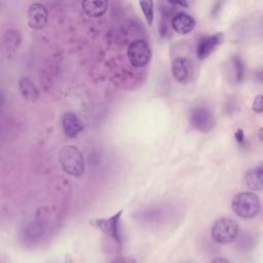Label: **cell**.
<instances>
[{
    "label": "cell",
    "mask_w": 263,
    "mask_h": 263,
    "mask_svg": "<svg viewBox=\"0 0 263 263\" xmlns=\"http://www.w3.org/2000/svg\"><path fill=\"white\" fill-rule=\"evenodd\" d=\"M141 9L149 25H152L154 18V3L152 1H140Z\"/></svg>",
    "instance_id": "2e32d148"
},
{
    "label": "cell",
    "mask_w": 263,
    "mask_h": 263,
    "mask_svg": "<svg viewBox=\"0 0 263 263\" xmlns=\"http://www.w3.org/2000/svg\"><path fill=\"white\" fill-rule=\"evenodd\" d=\"M235 139H236V142L238 143V145H243L245 144V140H246V138H245V135H243V132L240 129V128H238L236 132H235Z\"/></svg>",
    "instance_id": "d6986e66"
},
{
    "label": "cell",
    "mask_w": 263,
    "mask_h": 263,
    "mask_svg": "<svg viewBox=\"0 0 263 263\" xmlns=\"http://www.w3.org/2000/svg\"><path fill=\"white\" fill-rule=\"evenodd\" d=\"M62 126L64 133L69 138H76L84 128L82 120L74 113H65L62 118Z\"/></svg>",
    "instance_id": "30bf717a"
},
{
    "label": "cell",
    "mask_w": 263,
    "mask_h": 263,
    "mask_svg": "<svg viewBox=\"0 0 263 263\" xmlns=\"http://www.w3.org/2000/svg\"><path fill=\"white\" fill-rule=\"evenodd\" d=\"M262 130H263V128L261 127V128L259 129V140H260V141H262V133H263Z\"/></svg>",
    "instance_id": "7402d4cb"
},
{
    "label": "cell",
    "mask_w": 263,
    "mask_h": 263,
    "mask_svg": "<svg viewBox=\"0 0 263 263\" xmlns=\"http://www.w3.org/2000/svg\"><path fill=\"white\" fill-rule=\"evenodd\" d=\"M262 164H259L246 172L245 181L247 186L252 190L260 191L262 189Z\"/></svg>",
    "instance_id": "4fadbf2b"
},
{
    "label": "cell",
    "mask_w": 263,
    "mask_h": 263,
    "mask_svg": "<svg viewBox=\"0 0 263 263\" xmlns=\"http://www.w3.org/2000/svg\"><path fill=\"white\" fill-rule=\"evenodd\" d=\"M231 208L235 215L242 219L254 218L258 215L261 201L253 192H240L236 194L231 202Z\"/></svg>",
    "instance_id": "7a4b0ae2"
},
{
    "label": "cell",
    "mask_w": 263,
    "mask_h": 263,
    "mask_svg": "<svg viewBox=\"0 0 263 263\" xmlns=\"http://www.w3.org/2000/svg\"><path fill=\"white\" fill-rule=\"evenodd\" d=\"M233 65H234V69H235V76H236V80L240 81L243 77V73H245V65L243 62L241 61V59L239 57H234L233 60Z\"/></svg>",
    "instance_id": "e0dca14e"
},
{
    "label": "cell",
    "mask_w": 263,
    "mask_h": 263,
    "mask_svg": "<svg viewBox=\"0 0 263 263\" xmlns=\"http://www.w3.org/2000/svg\"><path fill=\"white\" fill-rule=\"evenodd\" d=\"M262 95H258L255 100L253 101V105H252V109L253 111H255L256 113H261L263 110V104H262Z\"/></svg>",
    "instance_id": "ac0fdd59"
},
{
    "label": "cell",
    "mask_w": 263,
    "mask_h": 263,
    "mask_svg": "<svg viewBox=\"0 0 263 263\" xmlns=\"http://www.w3.org/2000/svg\"><path fill=\"white\" fill-rule=\"evenodd\" d=\"M239 233V226L235 220L229 217L217 219L211 228L212 238L221 245L230 243L236 239Z\"/></svg>",
    "instance_id": "3957f363"
},
{
    "label": "cell",
    "mask_w": 263,
    "mask_h": 263,
    "mask_svg": "<svg viewBox=\"0 0 263 263\" xmlns=\"http://www.w3.org/2000/svg\"><path fill=\"white\" fill-rule=\"evenodd\" d=\"M60 163L65 173L73 177H80L84 174L85 165L82 153L73 145H68L60 151Z\"/></svg>",
    "instance_id": "6da1fadb"
},
{
    "label": "cell",
    "mask_w": 263,
    "mask_h": 263,
    "mask_svg": "<svg viewBox=\"0 0 263 263\" xmlns=\"http://www.w3.org/2000/svg\"><path fill=\"white\" fill-rule=\"evenodd\" d=\"M108 7V2L105 0H85L82 2V8L86 14L92 17H99L103 15Z\"/></svg>",
    "instance_id": "5bb4252c"
},
{
    "label": "cell",
    "mask_w": 263,
    "mask_h": 263,
    "mask_svg": "<svg viewBox=\"0 0 263 263\" xmlns=\"http://www.w3.org/2000/svg\"><path fill=\"white\" fill-rule=\"evenodd\" d=\"M223 34L216 33L214 35H205L199 38L196 46V54L199 60L208 58L222 43Z\"/></svg>",
    "instance_id": "9c48e42d"
},
{
    "label": "cell",
    "mask_w": 263,
    "mask_h": 263,
    "mask_svg": "<svg viewBox=\"0 0 263 263\" xmlns=\"http://www.w3.org/2000/svg\"><path fill=\"white\" fill-rule=\"evenodd\" d=\"M122 212L123 211L120 210L109 218L95 219L90 221V224L111 238L119 250H121L122 247V235L120 230V218Z\"/></svg>",
    "instance_id": "277c9868"
},
{
    "label": "cell",
    "mask_w": 263,
    "mask_h": 263,
    "mask_svg": "<svg viewBox=\"0 0 263 263\" xmlns=\"http://www.w3.org/2000/svg\"><path fill=\"white\" fill-rule=\"evenodd\" d=\"M213 113L205 107H196L191 111L190 124L201 132H209L214 126Z\"/></svg>",
    "instance_id": "52a82bcc"
},
{
    "label": "cell",
    "mask_w": 263,
    "mask_h": 263,
    "mask_svg": "<svg viewBox=\"0 0 263 263\" xmlns=\"http://www.w3.org/2000/svg\"><path fill=\"white\" fill-rule=\"evenodd\" d=\"M151 55V47L145 39H136L127 47L128 62L135 68H143L148 65Z\"/></svg>",
    "instance_id": "5b68a950"
},
{
    "label": "cell",
    "mask_w": 263,
    "mask_h": 263,
    "mask_svg": "<svg viewBox=\"0 0 263 263\" xmlns=\"http://www.w3.org/2000/svg\"><path fill=\"white\" fill-rule=\"evenodd\" d=\"M170 3L172 4H176V5H181V6H187L188 3L185 1H170Z\"/></svg>",
    "instance_id": "ffe728a7"
},
{
    "label": "cell",
    "mask_w": 263,
    "mask_h": 263,
    "mask_svg": "<svg viewBox=\"0 0 263 263\" xmlns=\"http://www.w3.org/2000/svg\"><path fill=\"white\" fill-rule=\"evenodd\" d=\"M48 20L47 8L39 2H34L28 9V24L34 30H41L44 28Z\"/></svg>",
    "instance_id": "ba28073f"
},
{
    "label": "cell",
    "mask_w": 263,
    "mask_h": 263,
    "mask_svg": "<svg viewBox=\"0 0 263 263\" xmlns=\"http://www.w3.org/2000/svg\"><path fill=\"white\" fill-rule=\"evenodd\" d=\"M213 262H228V260H226V259H221V258H219V259H214L213 260Z\"/></svg>",
    "instance_id": "44dd1931"
},
{
    "label": "cell",
    "mask_w": 263,
    "mask_h": 263,
    "mask_svg": "<svg viewBox=\"0 0 263 263\" xmlns=\"http://www.w3.org/2000/svg\"><path fill=\"white\" fill-rule=\"evenodd\" d=\"M18 89L22 97L29 102H36L39 98V90L34 82L28 77H21L18 79Z\"/></svg>",
    "instance_id": "7c38bea8"
},
{
    "label": "cell",
    "mask_w": 263,
    "mask_h": 263,
    "mask_svg": "<svg viewBox=\"0 0 263 263\" xmlns=\"http://www.w3.org/2000/svg\"><path fill=\"white\" fill-rule=\"evenodd\" d=\"M21 43V37L16 31L13 30H8L4 37H3V45L5 49L9 51H14Z\"/></svg>",
    "instance_id": "9a60e30c"
},
{
    "label": "cell",
    "mask_w": 263,
    "mask_h": 263,
    "mask_svg": "<svg viewBox=\"0 0 263 263\" xmlns=\"http://www.w3.org/2000/svg\"><path fill=\"white\" fill-rule=\"evenodd\" d=\"M172 74L174 78L182 83H188L194 74L192 62L187 58H177L172 63Z\"/></svg>",
    "instance_id": "8992f818"
},
{
    "label": "cell",
    "mask_w": 263,
    "mask_h": 263,
    "mask_svg": "<svg viewBox=\"0 0 263 263\" xmlns=\"http://www.w3.org/2000/svg\"><path fill=\"white\" fill-rule=\"evenodd\" d=\"M172 27L179 34H188L195 27L194 18L186 12H178L172 18Z\"/></svg>",
    "instance_id": "8fae6325"
}]
</instances>
